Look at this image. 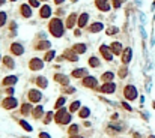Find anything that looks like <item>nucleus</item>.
Segmentation results:
<instances>
[{
  "mask_svg": "<svg viewBox=\"0 0 155 138\" xmlns=\"http://www.w3.org/2000/svg\"><path fill=\"white\" fill-rule=\"evenodd\" d=\"M50 32H51V35L53 36H56V38H60L63 35V24H62V21H60L59 18H53L51 21H50Z\"/></svg>",
  "mask_w": 155,
  "mask_h": 138,
  "instance_id": "1",
  "label": "nucleus"
},
{
  "mask_svg": "<svg viewBox=\"0 0 155 138\" xmlns=\"http://www.w3.org/2000/svg\"><path fill=\"white\" fill-rule=\"evenodd\" d=\"M56 122L60 125H66L71 122V116L69 113H66V110H59L57 114H56Z\"/></svg>",
  "mask_w": 155,
  "mask_h": 138,
  "instance_id": "2",
  "label": "nucleus"
},
{
  "mask_svg": "<svg viewBox=\"0 0 155 138\" xmlns=\"http://www.w3.org/2000/svg\"><path fill=\"white\" fill-rule=\"evenodd\" d=\"M124 95H125V98L128 101H134L137 98V90H136L134 86H126L125 90H124Z\"/></svg>",
  "mask_w": 155,
  "mask_h": 138,
  "instance_id": "3",
  "label": "nucleus"
},
{
  "mask_svg": "<svg viewBox=\"0 0 155 138\" xmlns=\"http://www.w3.org/2000/svg\"><path fill=\"white\" fill-rule=\"evenodd\" d=\"M42 66H44V62L41 59H32L29 63V68L32 71H39V69H42Z\"/></svg>",
  "mask_w": 155,
  "mask_h": 138,
  "instance_id": "4",
  "label": "nucleus"
},
{
  "mask_svg": "<svg viewBox=\"0 0 155 138\" xmlns=\"http://www.w3.org/2000/svg\"><path fill=\"white\" fill-rule=\"evenodd\" d=\"M3 107L6 108V110H12V108H15L17 107V105H18V102H17V99H15V98H6V99L3 101Z\"/></svg>",
  "mask_w": 155,
  "mask_h": 138,
  "instance_id": "5",
  "label": "nucleus"
},
{
  "mask_svg": "<svg viewBox=\"0 0 155 138\" xmlns=\"http://www.w3.org/2000/svg\"><path fill=\"white\" fill-rule=\"evenodd\" d=\"M110 50H111V48H109L107 45H101V48H99L101 54L104 56L105 60H111V59H113V54H111V51H110Z\"/></svg>",
  "mask_w": 155,
  "mask_h": 138,
  "instance_id": "6",
  "label": "nucleus"
},
{
  "mask_svg": "<svg viewBox=\"0 0 155 138\" xmlns=\"http://www.w3.org/2000/svg\"><path fill=\"white\" fill-rule=\"evenodd\" d=\"M41 98H42V95H41V92H39V90H35V89H33V90L29 92V99H30L32 102H39V99H41Z\"/></svg>",
  "mask_w": 155,
  "mask_h": 138,
  "instance_id": "7",
  "label": "nucleus"
},
{
  "mask_svg": "<svg viewBox=\"0 0 155 138\" xmlns=\"http://www.w3.org/2000/svg\"><path fill=\"white\" fill-rule=\"evenodd\" d=\"M114 90H116V86H114L113 83H105L104 86L99 89V92H103V93H113Z\"/></svg>",
  "mask_w": 155,
  "mask_h": 138,
  "instance_id": "8",
  "label": "nucleus"
},
{
  "mask_svg": "<svg viewBox=\"0 0 155 138\" xmlns=\"http://www.w3.org/2000/svg\"><path fill=\"white\" fill-rule=\"evenodd\" d=\"M131 57H133V50H131V48H125L124 54H122V63H124V65L130 63Z\"/></svg>",
  "mask_w": 155,
  "mask_h": 138,
  "instance_id": "9",
  "label": "nucleus"
},
{
  "mask_svg": "<svg viewBox=\"0 0 155 138\" xmlns=\"http://www.w3.org/2000/svg\"><path fill=\"white\" fill-rule=\"evenodd\" d=\"M83 84L86 87H97L98 81H97V78H93V77H86L83 80Z\"/></svg>",
  "mask_w": 155,
  "mask_h": 138,
  "instance_id": "10",
  "label": "nucleus"
},
{
  "mask_svg": "<svg viewBox=\"0 0 155 138\" xmlns=\"http://www.w3.org/2000/svg\"><path fill=\"white\" fill-rule=\"evenodd\" d=\"M12 53L17 56H21L23 53H24V48H23V45H20V44H12V47H11Z\"/></svg>",
  "mask_w": 155,
  "mask_h": 138,
  "instance_id": "11",
  "label": "nucleus"
},
{
  "mask_svg": "<svg viewBox=\"0 0 155 138\" xmlns=\"http://www.w3.org/2000/svg\"><path fill=\"white\" fill-rule=\"evenodd\" d=\"M41 17H42V18L51 17V8H50L48 5H44L42 8H41Z\"/></svg>",
  "mask_w": 155,
  "mask_h": 138,
  "instance_id": "12",
  "label": "nucleus"
},
{
  "mask_svg": "<svg viewBox=\"0 0 155 138\" xmlns=\"http://www.w3.org/2000/svg\"><path fill=\"white\" fill-rule=\"evenodd\" d=\"M18 81V78L15 75H11V77H6L3 80V86H12V84H15Z\"/></svg>",
  "mask_w": 155,
  "mask_h": 138,
  "instance_id": "13",
  "label": "nucleus"
},
{
  "mask_svg": "<svg viewBox=\"0 0 155 138\" xmlns=\"http://www.w3.org/2000/svg\"><path fill=\"white\" fill-rule=\"evenodd\" d=\"M63 57L68 59L69 62H77V60H78L77 54H75V53H72V51H65V53H63Z\"/></svg>",
  "mask_w": 155,
  "mask_h": 138,
  "instance_id": "14",
  "label": "nucleus"
},
{
  "mask_svg": "<svg viewBox=\"0 0 155 138\" xmlns=\"http://www.w3.org/2000/svg\"><path fill=\"white\" fill-rule=\"evenodd\" d=\"M86 75H87V71L83 69V68H82V69H74V71H72V77H74V78H80V77H86Z\"/></svg>",
  "mask_w": 155,
  "mask_h": 138,
  "instance_id": "15",
  "label": "nucleus"
},
{
  "mask_svg": "<svg viewBox=\"0 0 155 138\" xmlns=\"http://www.w3.org/2000/svg\"><path fill=\"white\" fill-rule=\"evenodd\" d=\"M74 53H78V54H83V53L86 51V45L84 44H75L74 45V48H72Z\"/></svg>",
  "mask_w": 155,
  "mask_h": 138,
  "instance_id": "16",
  "label": "nucleus"
},
{
  "mask_svg": "<svg viewBox=\"0 0 155 138\" xmlns=\"http://www.w3.org/2000/svg\"><path fill=\"white\" fill-rule=\"evenodd\" d=\"M103 27H104V26L101 24V23H93L90 27H89V32H92V33H97V32L103 30Z\"/></svg>",
  "mask_w": 155,
  "mask_h": 138,
  "instance_id": "17",
  "label": "nucleus"
},
{
  "mask_svg": "<svg viewBox=\"0 0 155 138\" xmlns=\"http://www.w3.org/2000/svg\"><path fill=\"white\" fill-rule=\"evenodd\" d=\"M87 20H89V15L87 14H82L78 18V27H84L86 23H87Z\"/></svg>",
  "mask_w": 155,
  "mask_h": 138,
  "instance_id": "18",
  "label": "nucleus"
},
{
  "mask_svg": "<svg viewBox=\"0 0 155 138\" xmlns=\"http://www.w3.org/2000/svg\"><path fill=\"white\" fill-rule=\"evenodd\" d=\"M21 14H23V17H32V9L29 8V6L27 5H23L21 6Z\"/></svg>",
  "mask_w": 155,
  "mask_h": 138,
  "instance_id": "19",
  "label": "nucleus"
},
{
  "mask_svg": "<svg viewBox=\"0 0 155 138\" xmlns=\"http://www.w3.org/2000/svg\"><path fill=\"white\" fill-rule=\"evenodd\" d=\"M120 50H122V45H120V42H113L111 44V51L114 53V54H120Z\"/></svg>",
  "mask_w": 155,
  "mask_h": 138,
  "instance_id": "20",
  "label": "nucleus"
},
{
  "mask_svg": "<svg viewBox=\"0 0 155 138\" xmlns=\"http://www.w3.org/2000/svg\"><path fill=\"white\" fill-rule=\"evenodd\" d=\"M75 20H77V15H75V14H71L69 18H68V21H66V27H68V29L74 27V23H75Z\"/></svg>",
  "mask_w": 155,
  "mask_h": 138,
  "instance_id": "21",
  "label": "nucleus"
},
{
  "mask_svg": "<svg viewBox=\"0 0 155 138\" xmlns=\"http://www.w3.org/2000/svg\"><path fill=\"white\" fill-rule=\"evenodd\" d=\"M36 83H38V86L41 87V89H45V87H47V84H48V81H47V78H45V77H39L38 80H36Z\"/></svg>",
  "mask_w": 155,
  "mask_h": 138,
  "instance_id": "22",
  "label": "nucleus"
},
{
  "mask_svg": "<svg viewBox=\"0 0 155 138\" xmlns=\"http://www.w3.org/2000/svg\"><path fill=\"white\" fill-rule=\"evenodd\" d=\"M42 114H44V110H42L41 105H39V107H36L35 110H33V117H35V119H39V117H41Z\"/></svg>",
  "mask_w": 155,
  "mask_h": 138,
  "instance_id": "23",
  "label": "nucleus"
},
{
  "mask_svg": "<svg viewBox=\"0 0 155 138\" xmlns=\"http://www.w3.org/2000/svg\"><path fill=\"white\" fill-rule=\"evenodd\" d=\"M54 80L56 81H59V83H62V84H68V77H65V75H60V74H57L56 77H54Z\"/></svg>",
  "mask_w": 155,
  "mask_h": 138,
  "instance_id": "24",
  "label": "nucleus"
},
{
  "mask_svg": "<svg viewBox=\"0 0 155 138\" xmlns=\"http://www.w3.org/2000/svg\"><path fill=\"white\" fill-rule=\"evenodd\" d=\"M3 63H5V65H6V66H8L9 69H12V68L15 66V65H14V62H12V59H11V57H3Z\"/></svg>",
  "mask_w": 155,
  "mask_h": 138,
  "instance_id": "25",
  "label": "nucleus"
},
{
  "mask_svg": "<svg viewBox=\"0 0 155 138\" xmlns=\"http://www.w3.org/2000/svg\"><path fill=\"white\" fill-rule=\"evenodd\" d=\"M113 72H105V74L103 75V77H101V78H103V80L104 81H107V83H111V80H113Z\"/></svg>",
  "mask_w": 155,
  "mask_h": 138,
  "instance_id": "26",
  "label": "nucleus"
},
{
  "mask_svg": "<svg viewBox=\"0 0 155 138\" xmlns=\"http://www.w3.org/2000/svg\"><path fill=\"white\" fill-rule=\"evenodd\" d=\"M97 6H98V9H101V11H109L110 9V5L109 3H103V2H97Z\"/></svg>",
  "mask_w": 155,
  "mask_h": 138,
  "instance_id": "27",
  "label": "nucleus"
},
{
  "mask_svg": "<svg viewBox=\"0 0 155 138\" xmlns=\"http://www.w3.org/2000/svg\"><path fill=\"white\" fill-rule=\"evenodd\" d=\"M89 114H90V110L87 108V107L82 108V110H80V113H78V116H80V117H83V119H84V117H87Z\"/></svg>",
  "mask_w": 155,
  "mask_h": 138,
  "instance_id": "28",
  "label": "nucleus"
},
{
  "mask_svg": "<svg viewBox=\"0 0 155 138\" xmlns=\"http://www.w3.org/2000/svg\"><path fill=\"white\" fill-rule=\"evenodd\" d=\"M89 65H90L92 68H98V66H99V60H98L97 57H90V60H89Z\"/></svg>",
  "mask_w": 155,
  "mask_h": 138,
  "instance_id": "29",
  "label": "nucleus"
},
{
  "mask_svg": "<svg viewBox=\"0 0 155 138\" xmlns=\"http://www.w3.org/2000/svg\"><path fill=\"white\" fill-rule=\"evenodd\" d=\"M32 111V107H30V104H24L23 107H21V113L23 114H29Z\"/></svg>",
  "mask_w": 155,
  "mask_h": 138,
  "instance_id": "30",
  "label": "nucleus"
},
{
  "mask_svg": "<svg viewBox=\"0 0 155 138\" xmlns=\"http://www.w3.org/2000/svg\"><path fill=\"white\" fill-rule=\"evenodd\" d=\"M65 96H62V98H59V99H57V102H56V105H54V108H60V107H62V105H65Z\"/></svg>",
  "mask_w": 155,
  "mask_h": 138,
  "instance_id": "31",
  "label": "nucleus"
},
{
  "mask_svg": "<svg viewBox=\"0 0 155 138\" xmlns=\"http://www.w3.org/2000/svg\"><path fill=\"white\" fill-rule=\"evenodd\" d=\"M78 108H80V102H78V101H75V102H72V104H71L69 111H71V113H74V111H77Z\"/></svg>",
  "mask_w": 155,
  "mask_h": 138,
  "instance_id": "32",
  "label": "nucleus"
},
{
  "mask_svg": "<svg viewBox=\"0 0 155 138\" xmlns=\"http://www.w3.org/2000/svg\"><path fill=\"white\" fill-rule=\"evenodd\" d=\"M50 47V42L48 41H44L41 44H38V50H45V48H48Z\"/></svg>",
  "mask_w": 155,
  "mask_h": 138,
  "instance_id": "33",
  "label": "nucleus"
},
{
  "mask_svg": "<svg viewBox=\"0 0 155 138\" xmlns=\"http://www.w3.org/2000/svg\"><path fill=\"white\" fill-rule=\"evenodd\" d=\"M20 125H21V126L26 129V131H29V132H30V131H32V126H30V125L27 123V122H24V120H21V122H20Z\"/></svg>",
  "mask_w": 155,
  "mask_h": 138,
  "instance_id": "34",
  "label": "nucleus"
},
{
  "mask_svg": "<svg viewBox=\"0 0 155 138\" xmlns=\"http://www.w3.org/2000/svg\"><path fill=\"white\" fill-rule=\"evenodd\" d=\"M6 23V14L5 12H0V27Z\"/></svg>",
  "mask_w": 155,
  "mask_h": 138,
  "instance_id": "35",
  "label": "nucleus"
},
{
  "mask_svg": "<svg viewBox=\"0 0 155 138\" xmlns=\"http://www.w3.org/2000/svg\"><path fill=\"white\" fill-rule=\"evenodd\" d=\"M53 59H54V51H48L47 53V56H45V60H53Z\"/></svg>",
  "mask_w": 155,
  "mask_h": 138,
  "instance_id": "36",
  "label": "nucleus"
},
{
  "mask_svg": "<svg viewBox=\"0 0 155 138\" xmlns=\"http://www.w3.org/2000/svg\"><path fill=\"white\" fill-rule=\"evenodd\" d=\"M77 132H78V126H77V125H72V126L69 128V134L74 135V134H77Z\"/></svg>",
  "mask_w": 155,
  "mask_h": 138,
  "instance_id": "37",
  "label": "nucleus"
},
{
  "mask_svg": "<svg viewBox=\"0 0 155 138\" xmlns=\"http://www.w3.org/2000/svg\"><path fill=\"white\" fill-rule=\"evenodd\" d=\"M51 119H53V113H51V111H50V113H47V116H45V123H50L51 122Z\"/></svg>",
  "mask_w": 155,
  "mask_h": 138,
  "instance_id": "38",
  "label": "nucleus"
},
{
  "mask_svg": "<svg viewBox=\"0 0 155 138\" xmlns=\"http://www.w3.org/2000/svg\"><path fill=\"white\" fill-rule=\"evenodd\" d=\"M114 33H118V27H110L107 30V35H114Z\"/></svg>",
  "mask_w": 155,
  "mask_h": 138,
  "instance_id": "39",
  "label": "nucleus"
},
{
  "mask_svg": "<svg viewBox=\"0 0 155 138\" xmlns=\"http://www.w3.org/2000/svg\"><path fill=\"white\" fill-rule=\"evenodd\" d=\"M29 2H30L32 6H35V8H38V6H39V2H38V0H29Z\"/></svg>",
  "mask_w": 155,
  "mask_h": 138,
  "instance_id": "40",
  "label": "nucleus"
},
{
  "mask_svg": "<svg viewBox=\"0 0 155 138\" xmlns=\"http://www.w3.org/2000/svg\"><path fill=\"white\" fill-rule=\"evenodd\" d=\"M65 92H66V93H74L75 89H74V87H65Z\"/></svg>",
  "mask_w": 155,
  "mask_h": 138,
  "instance_id": "41",
  "label": "nucleus"
},
{
  "mask_svg": "<svg viewBox=\"0 0 155 138\" xmlns=\"http://www.w3.org/2000/svg\"><path fill=\"white\" fill-rule=\"evenodd\" d=\"M39 138H51L48 134H45V132H41V134H39Z\"/></svg>",
  "mask_w": 155,
  "mask_h": 138,
  "instance_id": "42",
  "label": "nucleus"
},
{
  "mask_svg": "<svg viewBox=\"0 0 155 138\" xmlns=\"http://www.w3.org/2000/svg\"><path fill=\"white\" fill-rule=\"evenodd\" d=\"M122 105H124V108H125V110H128V111H131V107H130V105H128L126 102H122Z\"/></svg>",
  "mask_w": 155,
  "mask_h": 138,
  "instance_id": "43",
  "label": "nucleus"
},
{
  "mask_svg": "<svg viewBox=\"0 0 155 138\" xmlns=\"http://www.w3.org/2000/svg\"><path fill=\"white\" fill-rule=\"evenodd\" d=\"M113 6H114V8H119V6H120V2H119V0H113Z\"/></svg>",
  "mask_w": 155,
  "mask_h": 138,
  "instance_id": "44",
  "label": "nucleus"
},
{
  "mask_svg": "<svg viewBox=\"0 0 155 138\" xmlns=\"http://www.w3.org/2000/svg\"><path fill=\"white\" fill-rule=\"evenodd\" d=\"M119 75H120V77L124 78V77L126 75V69H120V74H119Z\"/></svg>",
  "mask_w": 155,
  "mask_h": 138,
  "instance_id": "45",
  "label": "nucleus"
},
{
  "mask_svg": "<svg viewBox=\"0 0 155 138\" xmlns=\"http://www.w3.org/2000/svg\"><path fill=\"white\" fill-rule=\"evenodd\" d=\"M63 2H65V0H54L56 5H60V3H63Z\"/></svg>",
  "mask_w": 155,
  "mask_h": 138,
  "instance_id": "46",
  "label": "nucleus"
},
{
  "mask_svg": "<svg viewBox=\"0 0 155 138\" xmlns=\"http://www.w3.org/2000/svg\"><path fill=\"white\" fill-rule=\"evenodd\" d=\"M6 92H8L9 95H12V93H14V89H8V90H6Z\"/></svg>",
  "mask_w": 155,
  "mask_h": 138,
  "instance_id": "47",
  "label": "nucleus"
},
{
  "mask_svg": "<svg viewBox=\"0 0 155 138\" xmlns=\"http://www.w3.org/2000/svg\"><path fill=\"white\" fill-rule=\"evenodd\" d=\"M97 2H103V3H107L109 0H97Z\"/></svg>",
  "mask_w": 155,
  "mask_h": 138,
  "instance_id": "48",
  "label": "nucleus"
},
{
  "mask_svg": "<svg viewBox=\"0 0 155 138\" xmlns=\"http://www.w3.org/2000/svg\"><path fill=\"white\" fill-rule=\"evenodd\" d=\"M71 138H83V137H78V135H72Z\"/></svg>",
  "mask_w": 155,
  "mask_h": 138,
  "instance_id": "49",
  "label": "nucleus"
},
{
  "mask_svg": "<svg viewBox=\"0 0 155 138\" xmlns=\"http://www.w3.org/2000/svg\"><path fill=\"white\" fill-rule=\"evenodd\" d=\"M5 2H6V0H0V6H2V5H3Z\"/></svg>",
  "mask_w": 155,
  "mask_h": 138,
  "instance_id": "50",
  "label": "nucleus"
},
{
  "mask_svg": "<svg viewBox=\"0 0 155 138\" xmlns=\"http://www.w3.org/2000/svg\"><path fill=\"white\" fill-rule=\"evenodd\" d=\"M71 2H77V0H71Z\"/></svg>",
  "mask_w": 155,
  "mask_h": 138,
  "instance_id": "51",
  "label": "nucleus"
},
{
  "mask_svg": "<svg viewBox=\"0 0 155 138\" xmlns=\"http://www.w3.org/2000/svg\"><path fill=\"white\" fill-rule=\"evenodd\" d=\"M154 108H155V102H154Z\"/></svg>",
  "mask_w": 155,
  "mask_h": 138,
  "instance_id": "52",
  "label": "nucleus"
},
{
  "mask_svg": "<svg viewBox=\"0 0 155 138\" xmlns=\"http://www.w3.org/2000/svg\"><path fill=\"white\" fill-rule=\"evenodd\" d=\"M12 2H15V0H12Z\"/></svg>",
  "mask_w": 155,
  "mask_h": 138,
  "instance_id": "53",
  "label": "nucleus"
}]
</instances>
